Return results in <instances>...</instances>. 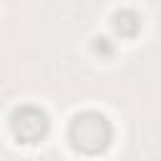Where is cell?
Returning a JSON list of instances; mask_svg holds the SVG:
<instances>
[{"instance_id":"1","label":"cell","mask_w":161,"mask_h":161,"mask_svg":"<svg viewBox=\"0 0 161 161\" xmlns=\"http://www.w3.org/2000/svg\"><path fill=\"white\" fill-rule=\"evenodd\" d=\"M68 141L78 153L98 156L103 153L113 141V126L111 121L98 111H83L78 113L68 126Z\"/></svg>"},{"instance_id":"2","label":"cell","mask_w":161,"mask_h":161,"mask_svg":"<svg viewBox=\"0 0 161 161\" xmlns=\"http://www.w3.org/2000/svg\"><path fill=\"white\" fill-rule=\"evenodd\" d=\"M48 128H50V121H48V113L38 106H18L13 113H10V131L15 136L18 143H38L48 136Z\"/></svg>"},{"instance_id":"3","label":"cell","mask_w":161,"mask_h":161,"mask_svg":"<svg viewBox=\"0 0 161 161\" xmlns=\"http://www.w3.org/2000/svg\"><path fill=\"white\" fill-rule=\"evenodd\" d=\"M113 30L121 35V38H136L138 30H141V15L131 8H123L113 15Z\"/></svg>"},{"instance_id":"4","label":"cell","mask_w":161,"mask_h":161,"mask_svg":"<svg viewBox=\"0 0 161 161\" xmlns=\"http://www.w3.org/2000/svg\"><path fill=\"white\" fill-rule=\"evenodd\" d=\"M96 50H98V53H103V55H111V53H113V45H111V40H108V38L98 35V38H96Z\"/></svg>"}]
</instances>
